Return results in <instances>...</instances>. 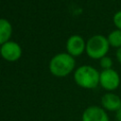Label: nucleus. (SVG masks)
<instances>
[{"label":"nucleus","instance_id":"nucleus-1","mask_svg":"<svg viewBox=\"0 0 121 121\" xmlns=\"http://www.w3.org/2000/svg\"><path fill=\"white\" fill-rule=\"evenodd\" d=\"M100 72L91 65H81L74 73L75 82L83 89H95L99 85Z\"/></svg>","mask_w":121,"mask_h":121},{"label":"nucleus","instance_id":"nucleus-2","mask_svg":"<svg viewBox=\"0 0 121 121\" xmlns=\"http://www.w3.org/2000/svg\"><path fill=\"white\" fill-rule=\"evenodd\" d=\"M76 60L68 53H59L55 55L49 62V70L56 77H65L73 72Z\"/></svg>","mask_w":121,"mask_h":121},{"label":"nucleus","instance_id":"nucleus-3","mask_svg":"<svg viewBox=\"0 0 121 121\" xmlns=\"http://www.w3.org/2000/svg\"><path fill=\"white\" fill-rule=\"evenodd\" d=\"M110 47L111 46L106 36L95 34L89 38V40L86 42L85 52L89 58L99 60L101 58L107 56Z\"/></svg>","mask_w":121,"mask_h":121},{"label":"nucleus","instance_id":"nucleus-4","mask_svg":"<svg viewBox=\"0 0 121 121\" xmlns=\"http://www.w3.org/2000/svg\"><path fill=\"white\" fill-rule=\"evenodd\" d=\"M121 82V78L119 74L113 69H106L102 70L99 75V85L108 92L115 91Z\"/></svg>","mask_w":121,"mask_h":121},{"label":"nucleus","instance_id":"nucleus-5","mask_svg":"<svg viewBox=\"0 0 121 121\" xmlns=\"http://www.w3.org/2000/svg\"><path fill=\"white\" fill-rule=\"evenodd\" d=\"M22 56L21 46L13 42L9 41L1 45V57L8 61H16Z\"/></svg>","mask_w":121,"mask_h":121},{"label":"nucleus","instance_id":"nucleus-6","mask_svg":"<svg viewBox=\"0 0 121 121\" xmlns=\"http://www.w3.org/2000/svg\"><path fill=\"white\" fill-rule=\"evenodd\" d=\"M81 121H110L108 112L99 106H89L82 113Z\"/></svg>","mask_w":121,"mask_h":121},{"label":"nucleus","instance_id":"nucleus-7","mask_svg":"<svg viewBox=\"0 0 121 121\" xmlns=\"http://www.w3.org/2000/svg\"><path fill=\"white\" fill-rule=\"evenodd\" d=\"M86 49V42L79 35H72L68 38L66 42V50L67 53L71 56L78 57Z\"/></svg>","mask_w":121,"mask_h":121},{"label":"nucleus","instance_id":"nucleus-8","mask_svg":"<svg viewBox=\"0 0 121 121\" xmlns=\"http://www.w3.org/2000/svg\"><path fill=\"white\" fill-rule=\"evenodd\" d=\"M101 107L106 112H116L121 107V97L113 92H108L101 97Z\"/></svg>","mask_w":121,"mask_h":121},{"label":"nucleus","instance_id":"nucleus-9","mask_svg":"<svg viewBox=\"0 0 121 121\" xmlns=\"http://www.w3.org/2000/svg\"><path fill=\"white\" fill-rule=\"evenodd\" d=\"M12 34V26L10 23L3 18H0V44L9 42Z\"/></svg>","mask_w":121,"mask_h":121},{"label":"nucleus","instance_id":"nucleus-10","mask_svg":"<svg viewBox=\"0 0 121 121\" xmlns=\"http://www.w3.org/2000/svg\"><path fill=\"white\" fill-rule=\"evenodd\" d=\"M106 37L111 47H113L116 49L121 47V30L120 29L115 28L112 30Z\"/></svg>","mask_w":121,"mask_h":121},{"label":"nucleus","instance_id":"nucleus-11","mask_svg":"<svg viewBox=\"0 0 121 121\" xmlns=\"http://www.w3.org/2000/svg\"><path fill=\"white\" fill-rule=\"evenodd\" d=\"M99 64H100V67L102 68V70H106V69L112 68L113 61H112V59L107 55L99 60Z\"/></svg>","mask_w":121,"mask_h":121},{"label":"nucleus","instance_id":"nucleus-12","mask_svg":"<svg viewBox=\"0 0 121 121\" xmlns=\"http://www.w3.org/2000/svg\"><path fill=\"white\" fill-rule=\"evenodd\" d=\"M112 23H113V26H115V28L121 30V9L114 12V14L112 16Z\"/></svg>","mask_w":121,"mask_h":121},{"label":"nucleus","instance_id":"nucleus-13","mask_svg":"<svg viewBox=\"0 0 121 121\" xmlns=\"http://www.w3.org/2000/svg\"><path fill=\"white\" fill-rule=\"evenodd\" d=\"M115 57H116V59H117V60H118V62L121 64V47L118 48V49H116Z\"/></svg>","mask_w":121,"mask_h":121},{"label":"nucleus","instance_id":"nucleus-14","mask_svg":"<svg viewBox=\"0 0 121 121\" xmlns=\"http://www.w3.org/2000/svg\"><path fill=\"white\" fill-rule=\"evenodd\" d=\"M115 118H116V121H121V107L115 112Z\"/></svg>","mask_w":121,"mask_h":121},{"label":"nucleus","instance_id":"nucleus-15","mask_svg":"<svg viewBox=\"0 0 121 121\" xmlns=\"http://www.w3.org/2000/svg\"><path fill=\"white\" fill-rule=\"evenodd\" d=\"M0 55H1V44H0Z\"/></svg>","mask_w":121,"mask_h":121}]
</instances>
